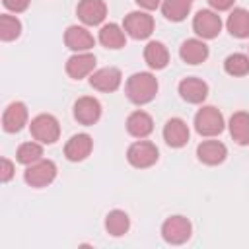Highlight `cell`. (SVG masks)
<instances>
[{"mask_svg":"<svg viewBox=\"0 0 249 249\" xmlns=\"http://www.w3.org/2000/svg\"><path fill=\"white\" fill-rule=\"evenodd\" d=\"M189 136H191L189 126L179 117H173L163 124V140L171 148H183L189 142Z\"/></svg>","mask_w":249,"mask_h":249,"instance_id":"17","label":"cell"},{"mask_svg":"<svg viewBox=\"0 0 249 249\" xmlns=\"http://www.w3.org/2000/svg\"><path fill=\"white\" fill-rule=\"evenodd\" d=\"M160 158V152H158V146L150 140H136L128 146L126 150V160L132 167L136 169H146V167H152Z\"/></svg>","mask_w":249,"mask_h":249,"instance_id":"3","label":"cell"},{"mask_svg":"<svg viewBox=\"0 0 249 249\" xmlns=\"http://www.w3.org/2000/svg\"><path fill=\"white\" fill-rule=\"evenodd\" d=\"M2 4H4L6 10H10L14 14H21V12H25L29 8L31 0H2Z\"/></svg>","mask_w":249,"mask_h":249,"instance_id":"31","label":"cell"},{"mask_svg":"<svg viewBox=\"0 0 249 249\" xmlns=\"http://www.w3.org/2000/svg\"><path fill=\"white\" fill-rule=\"evenodd\" d=\"M27 107L23 101H12L6 109H4V115H2V128L4 132H19L25 124H27Z\"/></svg>","mask_w":249,"mask_h":249,"instance_id":"12","label":"cell"},{"mask_svg":"<svg viewBox=\"0 0 249 249\" xmlns=\"http://www.w3.org/2000/svg\"><path fill=\"white\" fill-rule=\"evenodd\" d=\"M124 93L130 103L134 105H146L150 103L158 93V78L152 72H136L126 80Z\"/></svg>","mask_w":249,"mask_h":249,"instance_id":"1","label":"cell"},{"mask_svg":"<svg viewBox=\"0 0 249 249\" xmlns=\"http://www.w3.org/2000/svg\"><path fill=\"white\" fill-rule=\"evenodd\" d=\"M228 156V148L220 140H202L196 146V158L204 165H220Z\"/></svg>","mask_w":249,"mask_h":249,"instance_id":"15","label":"cell"},{"mask_svg":"<svg viewBox=\"0 0 249 249\" xmlns=\"http://www.w3.org/2000/svg\"><path fill=\"white\" fill-rule=\"evenodd\" d=\"M226 27L231 37L235 39H247L249 37V10L245 8H233V12L228 16Z\"/></svg>","mask_w":249,"mask_h":249,"instance_id":"23","label":"cell"},{"mask_svg":"<svg viewBox=\"0 0 249 249\" xmlns=\"http://www.w3.org/2000/svg\"><path fill=\"white\" fill-rule=\"evenodd\" d=\"M228 128H230V134L235 144H239V146L249 144V113L247 111H235L230 117Z\"/></svg>","mask_w":249,"mask_h":249,"instance_id":"22","label":"cell"},{"mask_svg":"<svg viewBox=\"0 0 249 249\" xmlns=\"http://www.w3.org/2000/svg\"><path fill=\"white\" fill-rule=\"evenodd\" d=\"M144 60L152 70H163L169 64V51L161 41H150L144 47Z\"/></svg>","mask_w":249,"mask_h":249,"instance_id":"21","label":"cell"},{"mask_svg":"<svg viewBox=\"0 0 249 249\" xmlns=\"http://www.w3.org/2000/svg\"><path fill=\"white\" fill-rule=\"evenodd\" d=\"M64 43L74 53H88L89 49H93L95 39H93V35L86 27H82V25H70L64 31Z\"/></svg>","mask_w":249,"mask_h":249,"instance_id":"14","label":"cell"},{"mask_svg":"<svg viewBox=\"0 0 249 249\" xmlns=\"http://www.w3.org/2000/svg\"><path fill=\"white\" fill-rule=\"evenodd\" d=\"M74 119L80 124L91 126L101 119V103L91 97V95H84L80 99H76L74 103Z\"/></svg>","mask_w":249,"mask_h":249,"instance_id":"10","label":"cell"},{"mask_svg":"<svg viewBox=\"0 0 249 249\" xmlns=\"http://www.w3.org/2000/svg\"><path fill=\"white\" fill-rule=\"evenodd\" d=\"M21 33V21L16 16L2 14L0 16V39L2 41H14Z\"/></svg>","mask_w":249,"mask_h":249,"instance_id":"29","label":"cell"},{"mask_svg":"<svg viewBox=\"0 0 249 249\" xmlns=\"http://www.w3.org/2000/svg\"><path fill=\"white\" fill-rule=\"evenodd\" d=\"M193 31L200 39H216L222 31V18L214 10H198L193 18Z\"/></svg>","mask_w":249,"mask_h":249,"instance_id":"8","label":"cell"},{"mask_svg":"<svg viewBox=\"0 0 249 249\" xmlns=\"http://www.w3.org/2000/svg\"><path fill=\"white\" fill-rule=\"evenodd\" d=\"M179 95L187 101V103H193V105H198L206 99L208 95V84L200 78H195V76H189L185 80L179 82Z\"/></svg>","mask_w":249,"mask_h":249,"instance_id":"16","label":"cell"},{"mask_svg":"<svg viewBox=\"0 0 249 249\" xmlns=\"http://www.w3.org/2000/svg\"><path fill=\"white\" fill-rule=\"evenodd\" d=\"M95 68V56L88 51V53H76L66 60V74L74 80H82L86 76H89Z\"/></svg>","mask_w":249,"mask_h":249,"instance_id":"19","label":"cell"},{"mask_svg":"<svg viewBox=\"0 0 249 249\" xmlns=\"http://www.w3.org/2000/svg\"><path fill=\"white\" fill-rule=\"evenodd\" d=\"M0 179H2V183H8V181H12V177H14V173H16V165L8 160V158H2V161H0Z\"/></svg>","mask_w":249,"mask_h":249,"instance_id":"30","label":"cell"},{"mask_svg":"<svg viewBox=\"0 0 249 249\" xmlns=\"http://www.w3.org/2000/svg\"><path fill=\"white\" fill-rule=\"evenodd\" d=\"M93 150V140L89 134L80 132L70 136V140L64 144V156L68 161H84Z\"/></svg>","mask_w":249,"mask_h":249,"instance_id":"13","label":"cell"},{"mask_svg":"<svg viewBox=\"0 0 249 249\" xmlns=\"http://www.w3.org/2000/svg\"><path fill=\"white\" fill-rule=\"evenodd\" d=\"M226 123H224V115L220 109H216L214 105H204L196 111L195 115V130L200 134V136H206V138H212V136H218L222 130H224Z\"/></svg>","mask_w":249,"mask_h":249,"instance_id":"2","label":"cell"},{"mask_svg":"<svg viewBox=\"0 0 249 249\" xmlns=\"http://www.w3.org/2000/svg\"><path fill=\"white\" fill-rule=\"evenodd\" d=\"M121 82H123V74L115 66H105V68L93 70L89 74V86L93 89H97V91H103V93L117 91Z\"/></svg>","mask_w":249,"mask_h":249,"instance_id":"9","label":"cell"},{"mask_svg":"<svg viewBox=\"0 0 249 249\" xmlns=\"http://www.w3.org/2000/svg\"><path fill=\"white\" fill-rule=\"evenodd\" d=\"M233 2H235V0H208L210 8L216 10V12H226V10H230V8L233 6Z\"/></svg>","mask_w":249,"mask_h":249,"instance_id":"32","label":"cell"},{"mask_svg":"<svg viewBox=\"0 0 249 249\" xmlns=\"http://www.w3.org/2000/svg\"><path fill=\"white\" fill-rule=\"evenodd\" d=\"M126 130L134 138H146L154 130V121L146 111H132L126 117Z\"/></svg>","mask_w":249,"mask_h":249,"instance_id":"20","label":"cell"},{"mask_svg":"<svg viewBox=\"0 0 249 249\" xmlns=\"http://www.w3.org/2000/svg\"><path fill=\"white\" fill-rule=\"evenodd\" d=\"M128 228H130V218L124 210H111L105 216V230L109 235L121 237L128 231Z\"/></svg>","mask_w":249,"mask_h":249,"instance_id":"25","label":"cell"},{"mask_svg":"<svg viewBox=\"0 0 249 249\" xmlns=\"http://www.w3.org/2000/svg\"><path fill=\"white\" fill-rule=\"evenodd\" d=\"M193 233V226L185 216H169L163 224H161V237L169 243V245H183L191 239Z\"/></svg>","mask_w":249,"mask_h":249,"instance_id":"6","label":"cell"},{"mask_svg":"<svg viewBox=\"0 0 249 249\" xmlns=\"http://www.w3.org/2000/svg\"><path fill=\"white\" fill-rule=\"evenodd\" d=\"M16 160L21 165H31L39 160H43V144L41 142H23L19 144L18 152H16Z\"/></svg>","mask_w":249,"mask_h":249,"instance_id":"27","label":"cell"},{"mask_svg":"<svg viewBox=\"0 0 249 249\" xmlns=\"http://www.w3.org/2000/svg\"><path fill=\"white\" fill-rule=\"evenodd\" d=\"M99 43L107 49H123L124 43H126V33L121 25L117 23H105L101 29H99Z\"/></svg>","mask_w":249,"mask_h":249,"instance_id":"24","label":"cell"},{"mask_svg":"<svg viewBox=\"0 0 249 249\" xmlns=\"http://www.w3.org/2000/svg\"><path fill=\"white\" fill-rule=\"evenodd\" d=\"M210 51H208V45L204 43V39H185L179 47V56L183 62L187 64H200L208 58Z\"/></svg>","mask_w":249,"mask_h":249,"instance_id":"18","label":"cell"},{"mask_svg":"<svg viewBox=\"0 0 249 249\" xmlns=\"http://www.w3.org/2000/svg\"><path fill=\"white\" fill-rule=\"evenodd\" d=\"M142 10H146V12H150V10H156L158 6H161V2L163 0H134Z\"/></svg>","mask_w":249,"mask_h":249,"instance_id":"33","label":"cell"},{"mask_svg":"<svg viewBox=\"0 0 249 249\" xmlns=\"http://www.w3.org/2000/svg\"><path fill=\"white\" fill-rule=\"evenodd\" d=\"M154 25H156L154 18L148 12H142V10L130 12L123 19V29L132 39H148L154 31Z\"/></svg>","mask_w":249,"mask_h":249,"instance_id":"7","label":"cell"},{"mask_svg":"<svg viewBox=\"0 0 249 249\" xmlns=\"http://www.w3.org/2000/svg\"><path fill=\"white\" fill-rule=\"evenodd\" d=\"M224 70H226V74L235 76V78L247 76V74H249V56L243 54V53H233V54L226 56V60H224Z\"/></svg>","mask_w":249,"mask_h":249,"instance_id":"28","label":"cell"},{"mask_svg":"<svg viewBox=\"0 0 249 249\" xmlns=\"http://www.w3.org/2000/svg\"><path fill=\"white\" fill-rule=\"evenodd\" d=\"M29 130H31V136L41 144H54L60 136L58 119L49 113H41L35 119H31Z\"/></svg>","mask_w":249,"mask_h":249,"instance_id":"4","label":"cell"},{"mask_svg":"<svg viewBox=\"0 0 249 249\" xmlns=\"http://www.w3.org/2000/svg\"><path fill=\"white\" fill-rule=\"evenodd\" d=\"M56 163L53 160H39L31 165H27V169L23 171V179L29 187L33 189H41V187H47L54 181L56 177Z\"/></svg>","mask_w":249,"mask_h":249,"instance_id":"5","label":"cell"},{"mask_svg":"<svg viewBox=\"0 0 249 249\" xmlns=\"http://www.w3.org/2000/svg\"><path fill=\"white\" fill-rule=\"evenodd\" d=\"M76 16L84 25H99L107 16V4L105 0H80Z\"/></svg>","mask_w":249,"mask_h":249,"instance_id":"11","label":"cell"},{"mask_svg":"<svg viewBox=\"0 0 249 249\" xmlns=\"http://www.w3.org/2000/svg\"><path fill=\"white\" fill-rule=\"evenodd\" d=\"M193 0H163L161 2V14L169 21H183L191 12Z\"/></svg>","mask_w":249,"mask_h":249,"instance_id":"26","label":"cell"}]
</instances>
